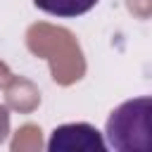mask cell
Instances as JSON below:
<instances>
[{"label":"cell","mask_w":152,"mask_h":152,"mask_svg":"<svg viewBox=\"0 0 152 152\" xmlns=\"http://www.w3.org/2000/svg\"><path fill=\"white\" fill-rule=\"evenodd\" d=\"M50 152H71V150H86V152H102L107 150V142L102 140L100 131L90 124H64L57 126L48 140Z\"/></svg>","instance_id":"2"},{"label":"cell","mask_w":152,"mask_h":152,"mask_svg":"<svg viewBox=\"0 0 152 152\" xmlns=\"http://www.w3.org/2000/svg\"><path fill=\"white\" fill-rule=\"evenodd\" d=\"M33 2L38 10H43L52 17H64V19L81 17L97 5V0H33Z\"/></svg>","instance_id":"3"},{"label":"cell","mask_w":152,"mask_h":152,"mask_svg":"<svg viewBox=\"0 0 152 152\" xmlns=\"http://www.w3.org/2000/svg\"><path fill=\"white\" fill-rule=\"evenodd\" d=\"M104 135L116 152H152V95L121 102L107 116Z\"/></svg>","instance_id":"1"}]
</instances>
